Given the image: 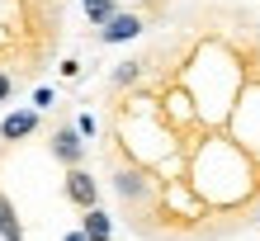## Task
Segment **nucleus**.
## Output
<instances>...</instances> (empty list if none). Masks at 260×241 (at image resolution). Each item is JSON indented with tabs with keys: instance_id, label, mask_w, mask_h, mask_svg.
<instances>
[{
	"instance_id": "obj_1",
	"label": "nucleus",
	"mask_w": 260,
	"mask_h": 241,
	"mask_svg": "<svg viewBox=\"0 0 260 241\" xmlns=\"http://www.w3.org/2000/svg\"><path fill=\"white\" fill-rule=\"evenodd\" d=\"M62 194H67V203H71V208H81V213H85V208H95V203H100V180L90 175L85 165H71L67 180H62Z\"/></svg>"
},
{
	"instance_id": "obj_2",
	"label": "nucleus",
	"mask_w": 260,
	"mask_h": 241,
	"mask_svg": "<svg viewBox=\"0 0 260 241\" xmlns=\"http://www.w3.org/2000/svg\"><path fill=\"white\" fill-rule=\"evenodd\" d=\"M48 152L71 170V165H85V152H90V147H85V137H81V128H76V123H62V128L52 132Z\"/></svg>"
},
{
	"instance_id": "obj_3",
	"label": "nucleus",
	"mask_w": 260,
	"mask_h": 241,
	"mask_svg": "<svg viewBox=\"0 0 260 241\" xmlns=\"http://www.w3.org/2000/svg\"><path fill=\"white\" fill-rule=\"evenodd\" d=\"M142 28H147V19H142V14H133V10H118L114 19L100 28V43H104V48H118V43H133V38H142Z\"/></svg>"
},
{
	"instance_id": "obj_4",
	"label": "nucleus",
	"mask_w": 260,
	"mask_h": 241,
	"mask_svg": "<svg viewBox=\"0 0 260 241\" xmlns=\"http://www.w3.org/2000/svg\"><path fill=\"white\" fill-rule=\"evenodd\" d=\"M114 194H118L128 208H142V203L151 199V180H147L142 170H118V175H114Z\"/></svg>"
},
{
	"instance_id": "obj_5",
	"label": "nucleus",
	"mask_w": 260,
	"mask_h": 241,
	"mask_svg": "<svg viewBox=\"0 0 260 241\" xmlns=\"http://www.w3.org/2000/svg\"><path fill=\"white\" fill-rule=\"evenodd\" d=\"M34 132H38V109H14V114L0 118V137L5 142H24Z\"/></svg>"
},
{
	"instance_id": "obj_6",
	"label": "nucleus",
	"mask_w": 260,
	"mask_h": 241,
	"mask_svg": "<svg viewBox=\"0 0 260 241\" xmlns=\"http://www.w3.org/2000/svg\"><path fill=\"white\" fill-rule=\"evenodd\" d=\"M81 232L90 241H114V218L95 203V208H85V213H81Z\"/></svg>"
},
{
	"instance_id": "obj_7",
	"label": "nucleus",
	"mask_w": 260,
	"mask_h": 241,
	"mask_svg": "<svg viewBox=\"0 0 260 241\" xmlns=\"http://www.w3.org/2000/svg\"><path fill=\"white\" fill-rule=\"evenodd\" d=\"M81 5H85V19L95 24V28H104L118 14V0H81Z\"/></svg>"
},
{
	"instance_id": "obj_8",
	"label": "nucleus",
	"mask_w": 260,
	"mask_h": 241,
	"mask_svg": "<svg viewBox=\"0 0 260 241\" xmlns=\"http://www.w3.org/2000/svg\"><path fill=\"white\" fill-rule=\"evenodd\" d=\"M142 81V62H118L114 71H109V85L114 90H128V85H137Z\"/></svg>"
},
{
	"instance_id": "obj_9",
	"label": "nucleus",
	"mask_w": 260,
	"mask_h": 241,
	"mask_svg": "<svg viewBox=\"0 0 260 241\" xmlns=\"http://www.w3.org/2000/svg\"><path fill=\"white\" fill-rule=\"evenodd\" d=\"M24 227H19V213H14V203L0 194V236H19Z\"/></svg>"
},
{
	"instance_id": "obj_10",
	"label": "nucleus",
	"mask_w": 260,
	"mask_h": 241,
	"mask_svg": "<svg viewBox=\"0 0 260 241\" xmlns=\"http://www.w3.org/2000/svg\"><path fill=\"white\" fill-rule=\"evenodd\" d=\"M76 128H81V137H85V142H90V137H95V132H100L95 114H81V118H76Z\"/></svg>"
},
{
	"instance_id": "obj_11",
	"label": "nucleus",
	"mask_w": 260,
	"mask_h": 241,
	"mask_svg": "<svg viewBox=\"0 0 260 241\" xmlns=\"http://www.w3.org/2000/svg\"><path fill=\"white\" fill-rule=\"evenodd\" d=\"M34 109H52V90H48V85L34 90Z\"/></svg>"
},
{
	"instance_id": "obj_12",
	"label": "nucleus",
	"mask_w": 260,
	"mask_h": 241,
	"mask_svg": "<svg viewBox=\"0 0 260 241\" xmlns=\"http://www.w3.org/2000/svg\"><path fill=\"white\" fill-rule=\"evenodd\" d=\"M14 95V76H10V71H0V104H5Z\"/></svg>"
},
{
	"instance_id": "obj_13",
	"label": "nucleus",
	"mask_w": 260,
	"mask_h": 241,
	"mask_svg": "<svg viewBox=\"0 0 260 241\" xmlns=\"http://www.w3.org/2000/svg\"><path fill=\"white\" fill-rule=\"evenodd\" d=\"M62 241H90V236H85V232H81V227H76V232H67V236H62Z\"/></svg>"
},
{
	"instance_id": "obj_14",
	"label": "nucleus",
	"mask_w": 260,
	"mask_h": 241,
	"mask_svg": "<svg viewBox=\"0 0 260 241\" xmlns=\"http://www.w3.org/2000/svg\"><path fill=\"white\" fill-rule=\"evenodd\" d=\"M5 241H24V232H19V236H5Z\"/></svg>"
},
{
	"instance_id": "obj_15",
	"label": "nucleus",
	"mask_w": 260,
	"mask_h": 241,
	"mask_svg": "<svg viewBox=\"0 0 260 241\" xmlns=\"http://www.w3.org/2000/svg\"><path fill=\"white\" fill-rule=\"evenodd\" d=\"M255 222H260V203H255Z\"/></svg>"
}]
</instances>
